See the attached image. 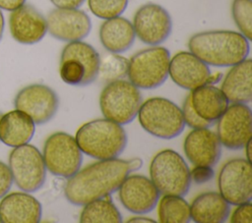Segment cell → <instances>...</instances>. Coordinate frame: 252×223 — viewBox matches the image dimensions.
Wrapping results in <instances>:
<instances>
[{"instance_id": "obj_1", "label": "cell", "mask_w": 252, "mask_h": 223, "mask_svg": "<svg viewBox=\"0 0 252 223\" xmlns=\"http://www.w3.org/2000/svg\"><path fill=\"white\" fill-rule=\"evenodd\" d=\"M130 174L127 160L112 158L94 162L68 178L64 195L75 205L110 195Z\"/></svg>"}, {"instance_id": "obj_2", "label": "cell", "mask_w": 252, "mask_h": 223, "mask_svg": "<svg viewBox=\"0 0 252 223\" xmlns=\"http://www.w3.org/2000/svg\"><path fill=\"white\" fill-rule=\"evenodd\" d=\"M189 51L215 67H231L245 60L250 51L249 40L233 30H207L193 34Z\"/></svg>"}, {"instance_id": "obj_3", "label": "cell", "mask_w": 252, "mask_h": 223, "mask_svg": "<svg viewBox=\"0 0 252 223\" xmlns=\"http://www.w3.org/2000/svg\"><path fill=\"white\" fill-rule=\"evenodd\" d=\"M75 139L83 153L97 160L117 158L127 145V134L122 125L106 118L81 126Z\"/></svg>"}, {"instance_id": "obj_4", "label": "cell", "mask_w": 252, "mask_h": 223, "mask_svg": "<svg viewBox=\"0 0 252 223\" xmlns=\"http://www.w3.org/2000/svg\"><path fill=\"white\" fill-rule=\"evenodd\" d=\"M137 116L141 127L158 139H173L185 127L181 108L163 97H152L144 101Z\"/></svg>"}, {"instance_id": "obj_5", "label": "cell", "mask_w": 252, "mask_h": 223, "mask_svg": "<svg viewBox=\"0 0 252 223\" xmlns=\"http://www.w3.org/2000/svg\"><path fill=\"white\" fill-rule=\"evenodd\" d=\"M151 180L160 195L184 196L191 185L190 170L183 157L172 149L155 155L150 164Z\"/></svg>"}, {"instance_id": "obj_6", "label": "cell", "mask_w": 252, "mask_h": 223, "mask_svg": "<svg viewBox=\"0 0 252 223\" xmlns=\"http://www.w3.org/2000/svg\"><path fill=\"white\" fill-rule=\"evenodd\" d=\"M142 100L140 88L121 79L106 84L99 95V107L104 118L126 125L137 116Z\"/></svg>"}, {"instance_id": "obj_7", "label": "cell", "mask_w": 252, "mask_h": 223, "mask_svg": "<svg viewBox=\"0 0 252 223\" xmlns=\"http://www.w3.org/2000/svg\"><path fill=\"white\" fill-rule=\"evenodd\" d=\"M170 53L162 46H152L137 52L128 61L127 77L138 88L152 89L168 77Z\"/></svg>"}, {"instance_id": "obj_8", "label": "cell", "mask_w": 252, "mask_h": 223, "mask_svg": "<svg viewBox=\"0 0 252 223\" xmlns=\"http://www.w3.org/2000/svg\"><path fill=\"white\" fill-rule=\"evenodd\" d=\"M42 157L47 171L66 179L79 171L83 162V152L75 138L64 132H56L45 139Z\"/></svg>"}, {"instance_id": "obj_9", "label": "cell", "mask_w": 252, "mask_h": 223, "mask_svg": "<svg viewBox=\"0 0 252 223\" xmlns=\"http://www.w3.org/2000/svg\"><path fill=\"white\" fill-rule=\"evenodd\" d=\"M8 166L13 182L24 192L34 193L45 183L46 167L42 153L32 144L14 147L9 155Z\"/></svg>"}, {"instance_id": "obj_10", "label": "cell", "mask_w": 252, "mask_h": 223, "mask_svg": "<svg viewBox=\"0 0 252 223\" xmlns=\"http://www.w3.org/2000/svg\"><path fill=\"white\" fill-rule=\"evenodd\" d=\"M217 122L219 139L228 149H241L252 138V112L245 103H231Z\"/></svg>"}, {"instance_id": "obj_11", "label": "cell", "mask_w": 252, "mask_h": 223, "mask_svg": "<svg viewBox=\"0 0 252 223\" xmlns=\"http://www.w3.org/2000/svg\"><path fill=\"white\" fill-rule=\"evenodd\" d=\"M219 190L222 197L232 205L252 198V168L246 158L228 160L219 174Z\"/></svg>"}, {"instance_id": "obj_12", "label": "cell", "mask_w": 252, "mask_h": 223, "mask_svg": "<svg viewBox=\"0 0 252 223\" xmlns=\"http://www.w3.org/2000/svg\"><path fill=\"white\" fill-rule=\"evenodd\" d=\"M14 106L28 114L35 125H43L55 116L59 98L51 87L42 84H32L17 93Z\"/></svg>"}, {"instance_id": "obj_13", "label": "cell", "mask_w": 252, "mask_h": 223, "mask_svg": "<svg viewBox=\"0 0 252 223\" xmlns=\"http://www.w3.org/2000/svg\"><path fill=\"white\" fill-rule=\"evenodd\" d=\"M136 36L145 44L159 45L165 41L172 30V20L160 5L148 3L141 6L133 18Z\"/></svg>"}, {"instance_id": "obj_14", "label": "cell", "mask_w": 252, "mask_h": 223, "mask_svg": "<svg viewBox=\"0 0 252 223\" xmlns=\"http://www.w3.org/2000/svg\"><path fill=\"white\" fill-rule=\"evenodd\" d=\"M47 31L62 41H77L87 37L92 29V21L79 8H55L46 18Z\"/></svg>"}, {"instance_id": "obj_15", "label": "cell", "mask_w": 252, "mask_h": 223, "mask_svg": "<svg viewBox=\"0 0 252 223\" xmlns=\"http://www.w3.org/2000/svg\"><path fill=\"white\" fill-rule=\"evenodd\" d=\"M159 192L151 179L143 175H128L118 188L121 204L130 212H151L159 199Z\"/></svg>"}, {"instance_id": "obj_16", "label": "cell", "mask_w": 252, "mask_h": 223, "mask_svg": "<svg viewBox=\"0 0 252 223\" xmlns=\"http://www.w3.org/2000/svg\"><path fill=\"white\" fill-rule=\"evenodd\" d=\"M9 29L12 37L21 44L39 42L47 32L46 19L39 11L30 4L11 11Z\"/></svg>"}, {"instance_id": "obj_17", "label": "cell", "mask_w": 252, "mask_h": 223, "mask_svg": "<svg viewBox=\"0 0 252 223\" xmlns=\"http://www.w3.org/2000/svg\"><path fill=\"white\" fill-rule=\"evenodd\" d=\"M210 75L209 65L190 51H180L170 58L168 76L184 89L193 90L206 84Z\"/></svg>"}, {"instance_id": "obj_18", "label": "cell", "mask_w": 252, "mask_h": 223, "mask_svg": "<svg viewBox=\"0 0 252 223\" xmlns=\"http://www.w3.org/2000/svg\"><path fill=\"white\" fill-rule=\"evenodd\" d=\"M184 153L193 165L215 166L221 154V143L216 132L208 128L193 129L185 138Z\"/></svg>"}, {"instance_id": "obj_19", "label": "cell", "mask_w": 252, "mask_h": 223, "mask_svg": "<svg viewBox=\"0 0 252 223\" xmlns=\"http://www.w3.org/2000/svg\"><path fill=\"white\" fill-rule=\"evenodd\" d=\"M0 200V221L3 223H37L41 219L40 202L28 192L6 194Z\"/></svg>"}, {"instance_id": "obj_20", "label": "cell", "mask_w": 252, "mask_h": 223, "mask_svg": "<svg viewBox=\"0 0 252 223\" xmlns=\"http://www.w3.org/2000/svg\"><path fill=\"white\" fill-rule=\"evenodd\" d=\"M252 60L245 59L233 66L221 83V91L230 103H249L252 99Z\"/></svg>"}, {"instance_id": "obj_21", "label": "cell", "mask_w": 252, "mask_h": 223, "mask_svg": "<svg viewBox=\"0 0 252 223\" xmlns=\"http://www.w3.org/2000/svg\"><path fill=\"white\" fill-rule=\"evenodd\" d=\"M34 131V122L21 110H11L0 118V141L8 146L16 147L29 143Z\"/></svg>"}, {"instance_id": "obj_22", "label": "cell", "mask_w": 252, "mask_h": 223, "mask_svg": "<svg viewBox=\"0 0 252 223\" xmlns=\"http://www.w3.org/2000/svg\"><path fill=\"white\" fill-rule=\"evenodd\" d=\"M136 34L132 23L123 17L105 20L99 28V40L102 46L111 53L127 51L134 43Z\"/></svg>"}, {"instance_id": "obj_23", "label": "cell", "mask_w": 252, "mask_h": 223, "mask_svg": "<svg viewBox=\"0 0 252 223\" xmlns=\"http://www.w3.org/2000/svg\"><path fill=\"white\" fill-rule=\"evenodd\" d=\"M229 213V203L216 192L199 195L190 205L191 220L197 223H222L226 221Z\"/></svg>"}, {"instance_id": "obj_24", "label": "cell", "mask_w": 252, "mask_h": 223, "mask_svg": "<svg viewBox=\"0 0 252 223\" xmlns=\"http://www.w3.org/2000/svg\"><path fill=\"white\" fill-rule=\"evenodd\" d=\"M189 94L195 111L210 123L217 122L229 103L221 89L214 84H206L191 90Z\"/></svg>"}, {"instance_id": "obj_25", "label": "cell", "mask_w": 252, "mask_h": 223, "mask_svg": "<svg viewBox=\"0 0 252 223\" xmlns=\"http://www.w3.org/2000/svg\"><path fill=\"white\" fill-rule=\"evenodd\" d=\"M68 58L76 59L84 64L87 73L86 85L96 80L100 56L91 44L82 40L68 42L61 52L60 60Z\"/></svg>"}, {"instance_id": "obj_26", "label": "cell", "mask_w": 252, "mask_h": 223, "mask_svg": "<svg viewBox=\"0 0 252 223\" xmlns=\"http://www.w3.org/2000/svg\"><path fill=\"white\" fill-rule=\"evenodd\" d=\"M82 223H120L122 216L110 195L92 200L84 204L80 214Z\"/></svg>"}, {"instance_id": "obj_27", "label": "cell", "mask_w": 252, "mask_h": 223, "mask_svg": "<svg viewBox=\"0 0 252 223\" xmlns=\"http://www.w3.org/2000/svg\"><path fill=\"white\" fill-rule=\"evenodd\" d=\"M158 210L161 223H187L191 220L190 205L181 195H162Z\"/></svg>"}, {"instance_id": "obj_28", "label": "cell", "mask_w": 252, "mask_h": 223, "mask_svg": "<svg viewBox=\"0 0 252 223\" xmlns=\"http://www.w3.org/2000/svg\"><path fill=\"white\" fill-rule=\"evenodd\" d=\"M128 59L117 54L108 53L102 56L99 61L97 77L103 82L121 80L127 76Z\"/></svg>"}, {"instance_id": "obj_29", "label": "cell", "mask_w": 252, "mask_h": 223, "mask_svg": "<svg viewBox=\"0 0 252 223\" xmlns=\"http://www.w3.org/2000/svg\"><path fill=\"white\" fill-rule=\"evenodd\" d=\"M231 15L240 33L248 40L252 38V1L233 0L231 4Z\"/></svg>"}, {"instance_id": "obj_30", "label": "cell", "mask_w": 252, "mask_h": 223, "mask_svg": "<svg viewBox=\"0 0 252 223\" xmlns=\"http://www.w3.org/2000/svg\"><path fill=\"white\" fill-rule=\"evenodd\" d=\"M59 73L62 81L70 85H86V68L80 61L68 58L60 60Z\"/></svg>"}, {"instance_id": "obj_31", "label": "cell", "mask_w": 252, "mask_h": 223, "mask_svg": "<svg viewBox=\"0 0 252 223\" xmlns=\"http://www.w3.org/2000/svg\"><path fill=\"white\" fill-rule=\"evenodd\" d=\"M88 5L95 17L107 20L120 16L126 10L128 0H88Z\"/></svg>"}, {"instance_id": "obj_32", "label": "cell", "mask_w": 252, "mask_h": 223, "mask_svg": "<svg viewBox=\"0 0 252 223\" xmlns=\"http://www.w3.org/2000/svg\"><path fill=\"white\" fill-rule=\"evenodd\" d=\"M182 116L185 125L192 129H201V128H209L210 126L213 125V123H210L206 120H204L199 114L195 111L192 103H191V98L190 94H188L183 102L182 108Z\"/></svg>"}, {"instance_id": "obj_33", "label": "cell", "mask_w": 252, "mask_h": 223, "mask_svg": "<svg viewBox=\"0 0 252 223\" xmlns=\"http://www.w3.org/2000/svg\"><path fill=\"white\" fill-rule=\"evenodd\" d=\"M195 167L190 171V178L196 184H204L211 181L214 176L215 172L212 166L206 165H194Z\"/></svg>"}, {"instance_id": "obj_34", "label": "cell", "mask_w": 252, "mask_h": 223, "mask_svg": "<svg viewBox=\"0 0 252 223\" xmlns=\"http://www.w3.org/2000/svg\"><path fill=\"white\" fill-rule=\"evenodd\" d=\"M251 201H246L237 204V207L233 210L230 216V222L232 223H250L251 222Z\"/></svg>"}, {"instance_id": "obj_35", "label": "cell", "mask_w": 252, "mask_h": 223, "mask_svg": "<svg viewBox=\"0 0 252 223\" xmlns=\"http://www.w3.org/2000/svg\"><path fill=\"white\" fill-rule=\"evenodd\" d=\"M13 185V177L9 166L0 161V198L3 197Z\"/></svg>"}, {"instance_id": "obj_36", "label": "cell", "mask_w": 252, "mask_h": 223, "mask_svg": "<svg viewBox=\"0 0 252 223\" xmlns=\"http://www.w3.org/2000/svg\"><path fill=\"white\" fill-rule=\"evenodd\" d=\"M86 0H50L56 8H79Z\"/></svg>"}, {"instance_id": "obj_37", "label": "cell", "mask_w": 252, "mask_h": 223, "mask_svg": "<svg viewBox=\"0 0 252 223\" xmlns=\"http://www.w3.org/2000/svg\"><path fill=\"white\" fill-rule=\"evenodd\" d=\"M26 3V0H0V9L13 11Z\"/></svg>"}, {"instance_id": "obj_38", "label": "cell", "mask_w": 252, "mask_h": 223, "mask_svg": "<svg viewBox=\"0 0 252 223\" xmlns=\"http://www.w3.org/2000/svg\"><path fill=\"white\" fill-rule=\"evenodd\" d=\"M127 164H128V168H129L130 172L137 171V170H139L142 167L143 160L141 158H139V157H134L132 159L127 160Z\"/></svg>"}, {"instance_id": "obj_39", "label": "cell", "mask_w": 252, "mask_h": 223, "mask_svg": "<svg viewBox=\"0 0 252 223\" xmlns=\"http://www.w3.org/2000/svg\"><path fill=\"white\" fill-rule=\"evenodd\" d=\"M128 223H133V222H138V223H142V222H146V223H156L155 220L148 218V217H142V216H137V217H132L130 218L128 221Z\"/></svg>"}, {"instance_id": "obj_40", "label": "cell", "mask_w": 252, "mask_h": 223, "mask_svg": "<svg viewBox=\"0 0 252 223\" xmlns=\"http://www.w3.org/2000/svg\"><path fill=\"white\" fill-rule=\"evenodd\" d=\"M221 77H222L221 73H216V74H213V75L211 74L209 79H208L207 84H218L220 81Z\"/></svg>"}, {"instance_id": "obj_41", "label": "cell", "mask_w": 252, "mask_h": 223, "mask_svg": "<svg viewBox=\"0 0 252 223\" xmlns=\"http://www.w3.org/2000/svg\"><path fill=\"white\" fill-rule=\"evenodd\" d=\"M251 139H252V138L247 141V143L244 145V148H245V154H246V159L249 161V162H251V153H250V151H251Z\"/></svg>"}, {"instance_id": "obj_42", "label": "cell", "mask_w": 252, "mask_h": 223, "mask_svg": "<svg viewBox=\"0 0 252 223\" xmlns=\"http://www.w3.org/2000/svg\"><path fill=\"white\" fill-rule=\"evenodd\" d=\"M4 27H5V21H4V16L3 13L0 9V41L2 39L3 36V32H4Z\"/></svg>"}, {"instance_id": "obj_43", "label": "cell", "mask_w": 252, "mask_h": 223, "mask_svg": "<svg viewBox=\"0 0 252 223\" xmlns=\"http://www.w3.org/2000/svg\"><path fill=\"white\" fill-rule=\"evenodd\" d=\"M2 115H3V113H2V112H0V118H1V116H2Z\"/></svg>"}, {"instance_id": "obj_44", "label": "cell", "mask_w": 252, "mask_h": 223, "mask_svg": "<svg viewBox=\"0 0 252 223\" xmlns=\"http://www.w3.org/2000/svg\"><path fill=\"white\" fill-rule=\"evenodd\" d=\"M0 222H1V221H0Z\"/></svg>"}]
</instances>
